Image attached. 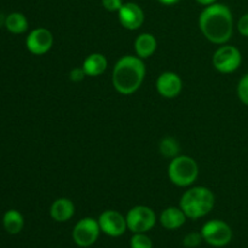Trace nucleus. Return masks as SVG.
I'll return each mask as SVG.
<instances>
[{
	"mask_svg": "<svg viewBox=\"0 0 248 248\" xmlns=\"http://www.w3.org/2000/svg\"><path fill=\"white\" fill-rule=\"evenodd\" d=\"M199 27L207 40L213 44H225L234 31L232 14L223 4L208 5L200 15Z\"/></svg>",
	"mask_w": 248,
	"mask_h": 248,
	"instance_id": "nucleus-1",
	"label": "nucleus"
},
{
	"mask_svg": "<svg viewBox=\"0 0 248 248\" xmlns=\"http://www.w3.org/2000/svg\"><path fill=\"white\" fill-rule=\"evenodd\" d=\"M145 65L137 56H124L116 62L113 69L114 89L121 94H132L143 84Z\"/></svg>",
	"mask_w": 248,
	"mask_h": 248,
	"instance_id": "nucleus-2",
	"label": "nucleus"
},
{
	"mask_svg": "<svg viewBox=\"0 0 248 248\" xmlns=\"http://www.w3.org/2000/svg\"><path fill=\"white\" fill-rule=\"evenodd\" d=\"M215 206V195L205 186H194L183 194L179 202L186 216L191 219H199L208 215Z\"/></svg>",
	"mask_w": 248,
	"mask_h": 248,
	"instance_id": "nucleus-3",
	"label": "nucleus"
},
{
	"mask_svg": "<svg viewBox=\"0 0 248 248\" xmlns=\"http://www.w3.org/2000/svg\"><path fill=\"white\" fill-rule=\"evenodd\" d=\"M199 166L196 161L186 155H178L169 165V178L174 186H189L198 179Z\"/></svg>",
	"mask_w": 248,
	"mask_h": 248,
	"instance_id": "nucleus-4",
	"label": "nucleus"
},
{
	"mask_svg": "<svg viewBox=\"0 0 248 248\" xmlns=\"http://www.w3.org/2000/svg\"><path fill=\"white\" fill-rule=\"evenodd\" d=\"M213 65L216 69L224 74L234 73L239 69L242 62L241 52L237 47L232 45L220 46L215 52L212 58Z\"/></svg>",
	"mask_w": 248,
	"mask_h": 248,
	"instance_id": "nucleus-5",
	"label": "nucleus"
},
{
	"mask_svg": "<svg viewBox=\"0 0 248 248\" xmlns=\"http://www.w3.org/2000/svg\"><path fill=\"white\" fill-rule=\"evenodd\" d=\"M127 228L132 232H147L156 223V216L150 207L136 206L128 211L126 216Z\"/></svg>",
	"mask_w": 248,
	"mask_h": 248,
	"instance_id": "nucleus-6",
	"label": "nucleus"
},
{
	"mask_svg": "<svg viewBox=\"0 0 248 248\" xmlns=\"http://www.w3.org/2000/svg\"><path fill=\"white\" fill-rule=\"evenodd\" d=\"M202 239L207 244L216 247H222L229 244L232 237V230L223 220H210L201 230Z\"/></svg>",
	"mask_w": 248,
	"mask_h": 248,
	"instance_id": "nucleus-7",
	"label": "nucleus"
},
{
	"mask_svg": "<svg viewBox=\"0 0 248 248\" xmlns=\"http://www.w3.org/2000/svg\"><path fill=\"white\" fill-rule=\"evenodd\" d=\"M98 220L93 218H84L79 220L73 229V240L80 247H89L97 241L99 236Z\"/></svg>",
	"mask_w": 248,
	"mask_h": 248,
	"instance_id": "nucleus-8",
	"label": "nucleus"
},
{
	"mask_svg": "<svg viewBox=\"0 0 248 248\" xmlns=\"http://www.w3.org/2000/svg\"><path fill=\"white\" fill-rule=\"evenodd\" d=\"M99 228L107 235L113 237L121 236L127 229L126 218L118 211H104L98 218Z\"/></svg>",
	"mask_w": 248,
	"mask_h": 248,
	"instance_id": "nucleus-9",
	"label": "nucleus"
},
{
	"mask_svg": "<svg viewBox=\"0 0 248 248\" xmlns=\"http://www.w3.org/2000/svg\"><path fill=\"white\" fill-rule=\"evenodd\" d=\"M53 45V36L48 29L36 28L28 34L26 39V46L33 55L41 56L51 50Z\"/></svg>",
	"mask_w": 248,
	"mask_h": 248,
	"instance_id": "nucleus-10",
	"label": "nucleus"
},
{
	"mask_svg": "<svg viewBox=\"0 0 248 248\" xmlns=\"http://www.w3.org/2000/svg\"><path fill=\"white\" fill-rule=\"evenodd\" d=\"M118 12L121 26L128 31H136L144 23V12L135 2H125Z\"/></svg>",
	"mask_w": 248,
	"mask_h": 248,
	"instance_id": "nucleus-11",
	"label": "nucleus"
},
{
	"mask_svg": "<svg viewBox=\"0 0 248 248\" xmlns=\"http://www.w3.org/2000/svg\"><path fill=\"white\" fill-rule=\"evenodd\" d=\"M157 92L165 98H174L181 93L183 82L178 74L173 72H165L156 80Z\"/></svg>",
	"mask_w": 248,
	"mask_h": 248,
	"instance_id": "nucleus-12",
	"label": "nucleus"
},
{
	"mask_svg": "<svg viewBox=\"0 0 248 248\" xmlns=\"http://www.w3.org/2000/svg\"><path fill=\"white\" fill-rule=\"evenodd\" d=\"M74 203L72 200L67 198H61L53 201L50 208V215L53 220L58 223H63L69 220L74 215Z\"/></svg>",
	"mask_w": 248,
	"mask_h": 248,
	"instance_id": "nucleus-13",
	"label": "nucleus"
},
{
	"mask_svg": "<svg viewBox=\"0 0 248 248\" xmlns=\"http://www.w3.org/2000/svg\"><path fill=\"white\" fill-rule=\"evenodd\" d=\"M186 216L182 211L181 207H169L160 216V223H161L162 227L169 230H174L181 228L186 223Z\"/></svg>",
	"mask_w": 248,
	"mask_h": 248,
	"instance_id": "nucleus-14",
	"label": "nucleus"
},
{
	"mask_svg": "<svg viewBox=\"0 0 248 248\" xmlns=\"http://www.w3.org/2000/svg\"><path fill=\"white\" fill-rule=\"evenodd\" d=\"M157 41L155 36L150 33H143L137 36L135 40V50L140 58L145 60L153 56V53L156 51Z\"/></svg>",
	"mask_w": 248,
	"mask_h": 248,
	"instance_id": "nucleus-15",
	"label": "nucleus"
},
{
	"mask_svg": "<svg viewBox=\"0 0 248 248\" xmlns=\"http://www.w3.org/2000/svg\"><path fill=\"white\" fill-rule=\"evenodd\" d=\"M107 65H108V61H107L106 56L97 52L87 56L86 60L82 63V68H84L85 73L89 77H98V75H102L106 72Z\"/></svg>",
	"mask_w": 248,
	"mask_h": 248,
	"instance_id": "nucleus-16",
	"label": "nucleus"
},
{
	"mask_svg": "<svg viewBox=\"0 0 248 248\" xmlns=\"http://www.w3.org/2000/svg\"><path fill=\"white\" fill-rule=\"evenodd\" d=\"M2 224H4L5 230H6L9 234H18V232H21V230L23 229V216H22V213L17 210L6 211V213L4 215V218H2Z\"/></svg>",
	"mask_w": 248,
	"mask_h": 248,
	"instance_id": "nucleus-17",
	"label": "nucleus"
},
{
	"mask_svg": "<svg viewBox=\"0 0 248 248\" xmlns=\"http://www.w3.org/2000/svg\"><path fill=\"white\" fill-rule=\"evenodd\" d=\"M5 27L12 34H22L28 29V21L21 12H12L5 17Z\"/></svg>",
	"mask_w": 248,
	"mask_h": 248,
	"instance_id": "nucleus-18",
	"label": "nucleus"
},
{
	"mask_svg": "<svg viewBox=\"0 0 248 248\" xmlns=\"http://www.w3.org/2000/svg\"><path fill=\"white\" fill-rule=\"evenodd\" d=\"M159 150L162 156L167 157V159H174V157H177L179 155L181 147H179V143L177 142L176 138L165 137L160 142Z\"/></svg>",
	"mask_w": 248,
	"mask_h": 248,
	"instance_id": "nucleus-19",
	"label": "nucleus"
},
{
	"mask_svg": "<svg viewBox=\"0 0 248 248\" xmlns=\"http://www.w3.org/2000/svg\"><path fill=\"white\" fill-rule=\"evenodd\" d=\"M152 240L144 232H136L131 237V248H152Z\"/></svg>",
	"mask_w": 248,
	"mask_h": 248,
	"instance_id": "nucleus-20",
	"label": "nucleus"
},
{
	"mask_svg": "<svg viewBox=\"0 0 248 248\" xmlns=\"http://www.w3.org/2000/svg\"><path fill=\"white\" fill-rule=\"evenodd\" d=\"M237 96L240 101L248 106V73L241 78L237 85Z\"/></svg>",
	"mask_w": 248,
	"mask_h": 248,
	"instance_id": "nucleus-21",
	"label": "nucleus"
},
{
	"mask_svg": "<svg viewBox=\"0 0 248 248\" xmlns=\"http://www.w3.org/2000/svg\"><path fill=\"white\" fill-rule=\"evenodd\" d=\"M201 240H202V235L199 234V232H190L184 237L183 244L186 247H196L200 245Z\"/></svg>",
	"mask_w": 248,
	"mask_h": 248,
	"instance_id": "nucleus-22",
	"label": "nucleus"
},
{
	"mask_svg": "<svg viewBox=\"0 0 248 248\" xmlns=\"http://www.w3.org/2000/svg\"><path fill=\"white\" fill-rule=\"evenodd\" d=\"M102 5L106 10L110 12L119 11L121 9V6L124 5L123 0H102Z\"/></svg>",
	"mask_w": 248,
	"mask_h": 248,
	"instance_id": "nucleus-23",
	"label": "nucleus"
},
{
	"mask_svg": "<svg viewBox=\"0 0 248 248\" xmlns=\"http://www.w3.org/2000/svg\"><path fill=\"white\" fill-rule=\"evenodd\" d=\"M86 77V73H85L84 68H74V69L70 70L69 73V79L73 82H80L85 79Z\"/></svg>",
	"mask_w": 248,
	"mask_h": 248,
	"instance_id": "nucleus-24",
	"label": "nucleus"
},
{
	"mask_svg": "<svg viewBox=\"0 0 248 248\" xmlns=\"http://www.w3.org/2000/svg\"><path fill=\"white\" fill-rule=\"evenodd\" d=\"M237 31L245 38H248V14H245L237 22Z\"/></svg>",
	"mask_w": 248,
	"mask_h": 248,
	"instance_id": "nucleus-25",
	"label": "nucleus"
},
{
	"mask_svg": "<svg viewBox=\"0 0 248 248\" xmlns=\"http://www.w3.org/2000/svg\"><path fill=\"white\" fill-rule=\"evenodd\" d=\"M196 1H198L199 4H201V5H206V6H208V5L215 4V2L217 1V0H196Z\"/></svg>",
	"mask_w": 248,
	"mask_h": 248,
	"instance_id": "nucleus-26",
	"label": "nucleus"
},
{
	"mask_svg": "<svg viewBox=\"0 0 248 248\" xmlns=\"http://www.w3.org/2000/svg\"><path fill=\"white\" fill-rule=\"evenodd\" d=\"M157 1H160L164 5H173V4H177L179 0H157Z\"/></svg>",
	"mask_w": 248,
	"mask_h": 248,
	"instance_id": "nucleus-27",
	"label": "nucleus"
}]
</instances>
